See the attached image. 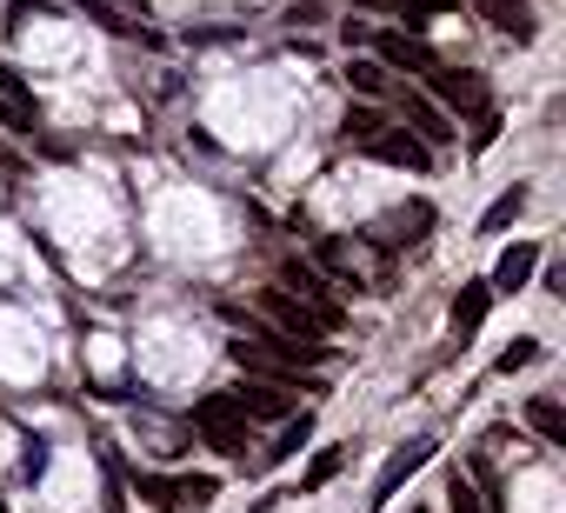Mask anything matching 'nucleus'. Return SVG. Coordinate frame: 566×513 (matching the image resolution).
<instances>
[{
  "label": "nucleus",
  "instance_id": "nucleus-1",
  "mask_svg": "<svg viewBox=\"0 0 566 513\" xmlns=\"http://www.w3.org/2000/svg\"><path fill=\"white\" fill-rule=\"evenodd\" d=\"M193 427H200L207 447H220V453H240V447H247V407H240L233 394H207V400L193 407Z\"/></svg>",
  "mask_w": 566,
  "mask_h": 513
},
{
  "label": "nucleus",
  "instance_id": "nucleus-2",
  "mask_svg": "<svg viewBox=\"0 0 566 513\" xmlns=\"http://www.w3.org/2000/svg\"><path fill=\"white\" fill-rule=\"evenodd\" d=\"M367 147H374V160H387V167H407V174H427V167H433V147H427L420 134L394 127V121H387V127H380Z\"/></svg>",
  "mask_w": 566,
  "mask_h": 513
},
{
  "label": "nucleus",
  "instance_id": "nucleus-3",
  "mask_svg": "<svg viewBox=\"0 0 566 513\" xmlns=\"http://www.w3.org/2000/svg\"><path fill=\"white\" fill-rule=\"evenodd\" d=\"M433 453H440V440H407V447L380 467V480H374V493H367V500H374V506H387V500H394V493H400V486H407L427 460H433Z\"/></svg>",
  "mask_w": 566,
  "mask_h": 513
},
{
  "label": "nucleus",
  "instance_id": "nucleus-4",
  "mask_svg": "<svg viewBox=\"0 0 566 513\" xmlns=\"http://www.w3.org/2000/svg\"><path fill=\"white\" fill-rule=\"evenodd\" d=\"M280 281H287V294H294V301H307V307H314V321H321V327H340V307H334V294H327V281H321V268L287 261V268H280Z\"/></svg>",
  "mask_w": 566,
  "mask_h": 513
},
{
  "label": "nucleus",
  "instance_id": "nucleus-5",
  "mask_svg": "<svg viewBox=\"0 0 566 513\" xmlns=\"http://www.w3.org/2000/svg\"><path fill=\"white\" fill-rule=\"evenodd\" d=\"M260 307H266V321H273L280 334H287V341H314V334H321V321H314V307H307V301H294L287 287H273V294H266Z\"/></svg>",
  "mask_w": 566,
  "mask_h": 513
},
{
  "label": "nucleus",
  "instance_id": "nucleus-6",
  "mask_svg": "<svg viewBox=\"0 0 566 513\" xmlns=\"http://www.w3.org/2000/svg\"><path fill=\"white\" fill-rule=\"evenodd\" d=\"M400 114H407L400 127H407V134H420L427 147H447V140H453V121H447L427 94H400Z\"/></svg>",
  "mask_w": 566,
  "mask_h": 513
},
{
  "label": "nucleus",
  "instance_id": "nucleus-7",
  "mask_svg": "<svg viewBox=\"0 0 566 513\" xmlns=\"http://www.w3.org/2000/svg\"><path fill=\"white\" fill-rule=\"evenodd\" d=\"M533 268H539V247H533V240H513V247L500 253V268H493L486 287H493V294H520V287L533 281Z\"/></svg>",
  "mask_w": 566,
  "mask_h": 513
},
{
  "label": "nucleus",
  "instance_id": "nucleus-8",
  "mask_svg": "<svg viewBox=\"0 0 566 513\" xmlns=\"http://www.w3.org/2000/svg\"><path fill=\"white\" fill-rule=\"evenodd\" d=\"M374 54H380L387 67H413V74H433V67H440V54H433L420 34H413V41H407V34H374Z\"/></svg>",
  "mask_w": 566,
  "mask_h": 513
},
{
  "label": "nucleus",
  "instance_id": "nucleus-9",
  "mask_svg": "<svg viewBox=\"0 0 566 513\" xmlns=\"http://www.w3.org/2000/svg\"><path fill=\"white\" fill-rule=\"evenodd\" d=\"M486 307H493V287H486V281H467V287L453 294V341H460V347L486 327Z\"/></svg>",
  "mask_w": 566,
  "mask_h": 513
},
{
  "label": "nucleus",
  "instance_id": "nucleus-10",
  "mask_svg": "<svg viewBox=\"0 0 566 513\" xmlns=\"http://www.w3.org/2000/svg\"><path fill=\"white\" fill-rule=\"evenodd\" d=\"M427 227H433V200H407L400 213L380 220V240L387 247H407V240H427Z\"/></svg>",
  "mask_w": 566,
  "mask_h": 513
},
{
  "label": "nucleus",
  "instance_id": "nucleus-11",
  "mask_svg": "<svg viewBox=\"0 0 566 513\" xmlns=\"http://www.w3.org/2000/svg\"><path fill=\"white\" fill-rule=\"evenodd\" d=\"M213 493H220V480L213 473H193V480H167V486H154L147 480V500H174V506H213Z\"/></svg>",
  "mask_w": 566,
  "mask_h": 513
},
{
  "label": "nucleus",
  "instance_id": "nucleus-12",
  "mask_svg": "<svg viewBox=\"0 0 566 513\" xmlns=\"http://www.w3.org/2000/svg\"><path fill=\"white\" fill-rule=\"evenodd\" d=\"M427 81L440 87V101H447V107H486V87H480L473 74H453V67H433Z\"/></svg>",
  "mask_w": 566,
  "mask_h": 513
},
{
  "label": "nucleus",
  "instance_id": "nucleus-13",
  "mask_svg": "<svg viewBox=\"0 0 566 513\" xmlns=\"http://www.w3.org/2000/svg\"><path fill=\"white\" fill-rule=\"evenodd\" d=\"M520 207H526V187H506V193L480 213V233H506V227L520 220Z\"/></svg>",
  "mask_w": 566,
  "mask_h": 513
},
{
  "label": "nucleus",
  "instance_id": "nucleus-14",
  "mask_svg": "<svg viewBox=\"0 0 566 513\" xmlns=\"http://www.w3.org/2000/svg\"><path fill=\"white\" fill-rule=\"evenodd\" d=\"M526 420H533V433H539L546 447H566V413H559V400H533Z\"/></svg>",
  "mask_w": 566,
  "mask_h": 513
},
{
  "label": "nucleus",
  "instance_id": "nucleus-15",
  "mask_svg": "<svg viewBox=\"0 0 566 513\" xmlns=\"http://www.w3.org/2000/svg\"><path fill=\"white\" fill-rule=\"evenodd\" d=\"M233 400L247 407V420H253V413H260V420H280V413H287V394H280V387H240Z\"/></svg>",
  "mask_w": 566,
  "mask_h": 513
},
{
  "label": "nucleus",
  "instance_id": "nucleus-16",
  "mask_svg": "<svg viewBox=\"0 0 566 513\" xmlns=\"http://www.w3.org/2000/svg\"><path fill=\"white\" fill-rule=\"evenodd\" d=\"M0 101H8V107H21V114H41L34 87H28V81H21V67H8V61H0Z\"/></svg>",
  "mask_w": 566,
  "mask_h": 513
},
{
  "label": "nucleus",
  "instance_id": "nucleus-17",
  "mask_svg": "<svg viewBox=\"0 0 566 513\" xmlns=\"http://www.w3.org/2000/svg\"><path fill=\"white\" fill-rule=\"evenodd\" d=\"M307 433H314V413H301L287 433H280V440L266 447V460H287V453H301V447H307Z\"/></svg>",
  "mask_w": 566,
  "mask_h": 513
},
{
  "label": "nucleus",
  "instance_id": "nucleus-18",
  "mask_svg": "<svg viewBox=\"0 0 566 513\" xmlns=\"http://www.w3.org/2000/svg\"><path fill=\"white\" fill-rule=\"evenodd\" d=\"M380 127H387V121H380V114H374V107H354V114H347V121H340V134H347V140H360V147H367V140H374V134H380Z\"/></svg>",
  "mask_w": 566,
  "mask_h": 513
},
{
  "label": "nucleus",
  "instance_id": "nucleus-19",
  "mask_svg": "<svg viewBox=\"0 0 566 513\" xmlns=\"http://www.w3.org/2000/svg\"><path fill=\"white\" fill-rule=\"evenodd\" d=\"M334 473H340V447H327V453H321V460H314V467L301 473V493H321V486H327Z\"/></svg>",
  "mask_w": 566,
  "mask_h": 513
},
{
  "label": "nucleus",
  "instance_id": "nucleus-20",
  "mask_svg": "<svg viewBox=\"0 0 566 513\" xmlns=\"http://www.w3.org/2000/svg\"><path fill=\"white\" fill-rule=\"evenodd\" d=\"M447 513H480V486H473L467 473L447 480Z\"/></svg>",
  "mask_w": 566,
  "mask_h": 513
},
{
  "label": "nucleus",
  "instance_id": "nucleus-21",
  "mask_svg": "<svg viewBox=\"0 0 566 513\" xmlns=\"http://www.w3.org/2000/svg\"><path fill=\"white\" fill-rule=\"evenodd\" d=\"M347 87H360V94H387V74H380L374 61H354V67H347Z\"/></svg>",
  "mask_w": 566,
  "mask_h": 513
},
{
  "label": "nucleus",
  "instance_id": "nucleus-22",
  "mask_svg": "<svg viewBox=\"0 0 566 513\" xmlns=\"http://www.w3.org/2000/svg\"><path fill=\"white\" fill-rule=\"evenodd\" d=\"M21 473H28V480L48 473V440H28V447H21Z\"/></svg>",
  "mask_w": 566,
  "mask_h": 513
},
{
  "label": "nucleus",
  "instance_id": "nucleus-23",
  "mask_svg": "<svg viewBox=\"0 0 566 513\" xmlns=\"http://www.w3.org/2000/svg\"><path fill=\"white\" fill-rule=\"evenodd\" d=\"M533 354H539V347H533V341H513V347H506V354H500V374H520V367H526V360H533Z\"/></svg>",
  "mask_w": 566,
  "mask_h": 513
},
{
  "label": "nucleus",
  "instance_id": "nucleus-24",
  "mask_svg": "<svg viewBox=\"0 0 566 513\" xmlns=\"http://www.w3.org/2000/svg\"><path fill=\"white\" fill-rule=\"evenodd\" d=\"M473 121H480V127H473V147H486V140H493V134H500V114H493V107H480V114H473Z\"/></svg>",
  "mask_w": 566,
  "mask_h": 513
},
{
  "label": "nucleus",
  "instance_id": "nucleus-25",
  "mask_svg": "<svg viewBox=\"0 0 566 513\" xmlns=\"http://www.w3.org/2000/svg\"><path fill=\"white\" fill-rule=\"evenodd\" d=\"M74 8H87V14H94V21H107V28H127V21L107 8V0H74Z\"/></svg>",
  "mask_w": 566,
  "mask_h": 513
},
{
  "label": "nucleus",
  "instance_id": "nucleus-26",
  "mask_svg": "<svg viewBox=\"0 0 566 513\" xmlns=\"http://www.w3.org/2000/svg\"><path fill=\"white\" fill-rule=\"evenodd\" d=\"M413 8H420V14H447V8H453V0H413Z\"/></svg>",
  "mask_w": 566,
  "mask_h": 513
},
{
  "label": "nucleus",
  "instance_id": "nucleus-27",
  "mask_svg": "<svg viewBox=\"0 0 566 513\" xmlns=\"http://www.w3.org/2000/svg\"><path fill=\"white\" fill-rule=\"evenodd\" d=\"M480 8H526V0H480Z\"/></svg>",
  "mask_w": 566,
  "mask_h": 513
}]
</instances>
